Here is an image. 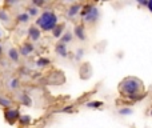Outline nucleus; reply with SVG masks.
I'll list each match as a JSON object with an SVG mask.
<instances>
[{
	"instance_id": "ddd939ff",
	"label": "nucleus",
	"mask_w": 152,
	"mask_h": 128,
	"mask_svg": "<svg viewBox=\"0 0 152 128\" xmlns=\"http://www.w3.org/2000/svg\"><path fill=\"white\" fill-rule=\"evenodd\" d=\"M47 64H50L48 59H39L37 60V65H47Z\"/></svg>"
},
{
	"instance_id": "dca6fc26",
	"label": "nucleus",
	"mask_w": 152,
	"mask_h": 128,
	"mask_svg": "<svg viewBox=\"0 0 152 128\" xmlns=\"http://www.w3.org/2000/svg\"><path fill=\"white\" fill-rule=\"evenodd\" d=\"M131 112H132V110H129V108H123V110H120L121 115H129Z\"/></svg>"
},
{
	"instance_id": "5701e85b",
	"label": "nucleus",
	"mask_w": 152,
	"mask_h": 128,
	"mask_svg": "<svg viewBox=\"0 0 152 128\" xmlns=\"http://www.w3.org/2000/svg\"><path fill=\"white\" fill-rule=\"evenodd\" d=\"M16 84H18V80H13L12 81V88H16V87H18Z\"/></svg>"
},
{
	"instance_id": "2eb2a0df",
	"label": "nucleus",
	"mask_w": 152,
	"mask_h": 128,
	"mask_svg": "<svg viewBox=\"0 0 152 128\" xmlns=\"http://www.w3.org/2000/svg\"><path fill=\"white\" fill-rule=\"evenodd\" d=\"M0 104H3V105H5V107H8V105L11 104V102H10V100H7V99H3V97H0Z\"/></svg>"
},
{
	"instance_id": "1a4fd4ad",
	"label": "nucleus",
	"mask_w": 152,
	"mask_h": 128,
	"mask_svg": "<svg viewBox=\"0 0 152 128\" xmlns=\"http://www.w3.org/2000/svg\"><path fill=\"white\" fill-rule=\"evenodd\" d=\"M10 58L12 59L13 61H16V60H18V59H19L18 51H16V50H13V48H12V50H10Z\"/></svg>"
},
{
	"instance_id": "393cba45",
	"label": "nucleus",
	"mask_w": 152,
	"mask_h": 128,
	"mask_svg": "<svg viewBox=\"0 0 152 128\" xmlns=\"http://www.w3.org/2000/svg\"><path fill=\"white\" fill-rule=\"evenodd\" d=\"M0 52H1V48H0Z\"/></svg>"
},
{
	"instance_id": "f257e3e1",
	"label": "nucleus",
	"mask_w": 152,
	"mask_h": 128,
	"mask_svg": "<svg viewBox=\"0 0 152 128\" xmlns=\"http://www.w3.org/2000/svg\"><path fill=\"white\" fill-rule=\"evenodd\" d=\"M143 81L137 78L129 76L121 80L120 86H119V91L121 95H124L126 97H129L132 100H139L143 97Z\"/></svg>"
},
{
	"instance_id": "7ed1b4c3",
	"label": "nucleus",
	"mask_w": 152,
	"mask_h": 128,
	"mask_svg": "<svg viewBox=\"0 0 152 128\" xmlns=\"http://www.w3.org/2000/svg\"><path fill=\"white\" fill-rule=\"evenodd\" d=\"M5 118H7V120H10V123H12L13 120H15V119H18L19 118V112L18 111H7V112H5ZM20 119V118H19Z\"/></svg>"
},
{
	"instance_id": "20e7f679",
	"label": "nucleus",
	"mask_w": 152,
	"mask_h": 128,
	"mask_svg": "<svg viewBox=\"0 0 152 128\" xmlns=\"http://www.w3.org/2000/svg\"><path fill=\"white\" fill-rule=\"evenodd\" d=\"M28 32H29V36H31L34 40H37L40 37V31L37 28H35V27H31Z\"/></svg>"
},
{
	"instance_id": "6e6552de",
	"label": "nucleus",
	"mask_w": 152,
	"mask_h": 128,
	"mask_svg": "<svg viewBox=\"0 0 152 128\" xmlns=\"http://www.w3.org/2000/svg\"><path fill=\"white\" fill-rule=\"evenodd\" d=\"M79 10H80V5H79V4H75L74 7H71V8H69V12H68V15H69V16H74V15H76Z\"/></svg>"
},
{
	"instance_id": "412c9836",
	"label": "nucleus",
	"mask_w": 152,
	"mask_h": 128,
	"mask_svg": "<svg viewBox=\"0 0 152 128\" xmlns=\"http://www.w3.org/2000/svg\"><path fill=\"white\" fill-rule=\"evenodd\" d=\"M0 18H1V19H7V15H5L3 11H0Z\"/></svg>"
},
{
	"instance_id": "f3484780",
	"label": "nucleus",
	"mask_w": 152,
	"mask_h": 128,
	"mask_svg": "<svg viewBox=\"0 0 152 128\" xmlns=\"http://www.w3.org/2000/svg\"><path fill=\"white\" fill-rule=\"evenodd\" d=\"M29 120H31V119H29V116H21V118H20V121H21V123H24V124L29 123Z\"/></svg>"
},
{
	"instance_id": "f8f14e48",
	"label": "nucleus",
	"mask_w": 152,
	"mask_h": 128,
	"mask_svg": "<svg viewBox=\"0 0 152 128\" xmlns=\"http://www.w3.org/2000/svg\"><path fill=\"white\" fill-rule=\"evenodd\" d=\"M88 107H91V108H97V107H100L102 105V102H92V103H88Z\"/></svg>"
},
{
	"instance_id": "9d476101",
	"label": "nucleus",
	"mask_w": 152,
	"mask_h": 128,
	"mask_svg": "<svg viewBox=\"0 0 152 128\" xmlns=\"http://www.w3.org/2000/svg\"><path fill=\"white\" fill-rule=\"evenodd\" d=\"M32 51V45H29V44H26L23 47V50H21V53H23V55H28L29 52H31Z\"/></svg>"
},
{
	"instance_id": "0eeeda50",
	"label": "nucleus",
	"mask_w": 152,
	"mask_h": 128,
	"mask_svg": "<svg viewBox=\"0 0 152 128\" xmlns=\"http://www.w3.org/2000/svg\"><path fill=\"white\" fill-rule=\"evenodd\" d=\"M75 31H76V35H77V37H79V39H81V40H83L84 37H86V36H84V29H83V27H80V26H79V27H76V29H75Z\"/></svg>"
},
{
	"instance_id": "a211bd4d",
	"label": "nucleus",
	"mask_w": 152,
	"mask_h": 128,
	"mask_svg": "<svg viewBox=\"0 0 152 128\" xmlns=\"http://www.w3.org/2000/svg\"><path fill=\"white\" fill-rule=\"evenodd\" d=\"M19 20H20V21H27V20H28V15H26V13L19 15Z\"/></svg>"
},
{
	"instance_id": "a878e982",
	"label": "nucleus",
	"mask_w": 152,
	"mask_h": 128,
	"mask_svg": "<svg viewBox=\"0 0 152 128\" xmlns=\"http://www.w3.org/2000/svg\"><path fill=\"white\" fill-rule=\"evenodd\" d=\"M151 115H152V111H151Z\"/></svg>"
},
{
	"instance_id": "aec40b11",
	"label": "nucleus",
	"mask_w": 152,
	"mask_h": 128,
	"mask_svg": "<svg viewBox=\"0 0 152 128\" xmlns=\"http://www.w3.org/2000/svg\"><path fill=\"white\" fill-rule=\"evenodd\" d=\"M36 8H31V10H29V13H31V15H36Z\"/></svg>"
},
{
	"instance_id": "b1692460",
	"label": "nucleus",
	"mask_w": 152,
	"mask_h": 128,
	"mask_svg": "<svg viewBox=\"0 0 152 128\" xmlns=\"http://www.w3.org/2000/svg\"><path fill=\"white\" fill-rule=\"evenodd\" d=\"M35 4H37V5H42V4H43V1H35Z\"/></svg>"
},
{
	"instance_id": "9b49d317",
	"label": "nucleus",
	"mask_w": 152,
	"mask_h": 128,
	"mask_svg": "<svg viewBox=\"0 0 152 128\" xmlns=\"http://www.w3.org/2000/svg\"><path fill=\"white\" fill-rule=\"evenodd\" d=\"M61 29H63V26H58L55 29H53V35H55L56 37H59V36H60V32H61Z\"/></svg>"
},
{
	"instance_id": "4be33fe9",
	"label": "nucleus",
	"mask_w": 152,
	"mask_h": 128,
	"mask_svg": "<svg viewBox=\"0 0 152 128\" xmlns=\"http://www.w3.org/2000/svg\"><path fill=\"white\" fill-rule=\"evenodd\" d=\"M148 10H150L151 12H152V0H150V1H148Z\"/></svg>"
},
{
	"instance_id": "4468645a",
	"label": "nucleus",
	"mask_w": 152,
	"mask_h": 128,
	"mask_svg": "<svg viewBox=\"0 0 152 128\" xmlns=\"http://www.w3.org/2000/svg\"><path fill=\"white\" fill-rule=\"evenodd\" d=\"M71 34H66L63 36V39H61V43H67V42H69V40H71Z\"/></svg>"
},
{
	"instance_id": "423d86ee",
	"label": "nucleus",
	"mask_w": 152,
	"mask_h": 128,
	"mask_svg": "<svg viewBox=\"0 0 152 128\" xmlns=\"http://www.w3.org/2000/svg\"><path fill=\"white\" fill-rule=\"evenodd\" d=\"M56 52L59 53V55H61V56H66L67 55V51H66V45L64 44H58V47H56Z\"/></svg>"
},
{
	"instance_id": "39448f33",
	"label": "nucleus",
	"mask_w": 152,
	"mask_h": 128,
	"mask_svg": "<svg viewBox=\"0 0 152 128\" xmlns=\"http://www.w3.org/2000/svg\"><path fill=\"white\" fill-rule=\"evenodd\" d=\"M96 18H97V10L96 8H92L91 11H89V13L86 16V19L88 21H94V20H96Z\"/></svg>"
},
{
	"instance_id": "6ab92c4d",
	"label": "nucleus",
	"mask_w": 152,
	"mask_h": 128,
	"mask_svg": "<svg viewBox=\"0 0 152 128\" xmlns=\"http://www.w3.org/2000/svg\"><path fill=\"white\" fill-rule=\"evenodd\" d=\"M21 99L24 100V103H26V104H29V103H31V100H28V99H27V97H26V95H23V96H21Z\"/></svg>"
},
{
	"instance_id": "f03ea898",
	"label": "nucleus",
	"mask_w": 152,
	"mask_h": 128,
	"mask_svg": "<svg viewBox=\"0 0 152 128\" xmlns=\"http://www.w3.org/2000/svg\"><path fill=\"white\" fill-rule=\"evenodd\" d=\"M56 19L55 13L52 12H44L39 19H37V26H40V28H43L44 31H50V29H55L56 28Z\"/></svg>"
}]
</instances>
